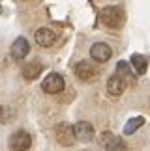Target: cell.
I'll return each instance as SVG.
<instances>
[{"label":"cell","mask_w":150,"mask_h":151,"mask_svg":"<svg viewBox=\"0 0 150 151\" xmlns=\"http://www.w3.org/2000/svg\"><path fill=\"white\" fill-rule=\"evenodd\" d=\"M101 146L105 147L107 151H120L124 149V144L120 142V138H117L111 132H103L101 134Z\"/></svg>","instance_id":"obj_12"},{"label":"cell","mask_w":150,"mask_h":151,"mask_svg":"<svg viewBox=\"0 0 150 151\" xmlns=\"http://www.w3.org/2000/svg\"><path fill=\"white\" fill-rule=\"evenodd\" d=\"M11 56L15 58V60H23V58L28 56V52H30V45L25 37H17L13 43H11Z\"/></svg>","instance_id":"obj_9"},{"label":"cell","mask_w":150,"mask_h":151,"mask_svg":"<svg viewBox=\"0 0 150 151\" xmlns=\"http://www.w3.org/2000/svg\"><path fill=\"white\" fill-rule=\"evenodd\" d=\"M55 136H56V142L60 146H66L70 147L75 144L77 140V134H75V127L70 125V123H58L55 127Z\"/></svg>","instance_id":"obj_2"},{"label":"cell","mask_w":150,"mask_h":151,"mask_svg":"<svg viewBox=\"0 0 150 151\" xmlns=\"http://www.w3.org/2000/svg\"><path fill=\"white\" fill-rule=\"evenodd\" d=\"M124 90H126V77H122L120 73L113 75V77L107 80V91L111 95L118 97V95L124 93Z\"/></svg>","instance_id":"obj_7"},{"label":"cell","mask_w":150,"mask_h":151,"mask_svg":"<svg viewBox=\"0 0 150 151\" xmlns=\"http://www.w3.org/2000/svg\"><path fill=\"white\" fill-rule=\"evenodd\" d=\"M64 86H66V80H64L62 75H58V73H49L47 77L43 78V82H42V90L45 91V93L55 95V93H60V91L64 90Z\"/></svg>","instance_id":"obj_3"},{"label":"cell","mask_w":150,"mask_h":151,"mask_svg":"<svg viewBox=\"0 0 150 151\" xmlns=\"http://www.w3.org/2000/svg\"><path fill=\"white\" fill-rule=\"evenodd\" d=\"M90 56H92V60H96V62H100V63H105V62L111 60L113 49L109 47L107 43H94V45H92V49H90Z\"/></svg>","instance_id":"obj_6"},{"label":"cell","mask_w":150,"mask_h":151,"mask_svg":"<svg viewBox=\"0 0 150 151\" xmlns=\"http://www.w3.org/2000/svg\"><path fill=\"white\" fill-rule=\"evenodd\" d=\"M42 71H43V65H42L39 62H28V63H25V65H23V69H21L23 77H25L26 80H36L39 75H42Z\"/></svg>","instance_id":"obj_11"},{"label":"cell","mask_w":150,"mask_h":151,"mask_svg":"<svg viewBox=\"0 0 150 151\" xmlns=\"http://www.w3.org/2000/svg\"><path fill=\"white\" fill-rule=\"evenodd\" d=\"M32 146V136L26 131H15L9 136V149L11 151H26Z\"/></svg>","instance_id":"obj_4"},{"label":"cell","mask_w":150,"mask_h":151,"mask_svg":"<svg viewBox=\"0 0 150 151\" xmlns=\"http://www.w3.org/2000/svg\"><path fill=\"white\" fill-rule=\"evenodd\" d=\"M117 73H120L122 77H128V75H130V63L120 60V62L117 63Z\"/></svg>","instance_id":"obj_16"},{"label":"cell","mask_w":150,"mask_h":151,"mask_svg":"<svg viewBox=\"0 0 150 151\" xmlns=\"http://www.w3.org/2000/svg\"><path fill=\"white\" fill-rule=\"evenodd\" d=\"M75 75H77V78L83 80V82H92V80L98 77V71L90 62L83 60V62H79L77 65H75Z\"/></svg>","instance_id":"obj_5"},{"label":"cell","mask_w":150,"mask_h":151,"mask_svg":"<svg viewBox=\"0 0 150 151\" xmlns=\"http://www.w3.org/2000/svg\"><path fill=\"white\" fill-rule=\"evenodd\" d=\"M0 13H2V6H0Z\"/></svg>","instance_id":"obj_17"},{"label":"cell","mask_w":150,"mask_h":151,"mask_svg":"<svg viewBox=\"0 0 150 151\" xmlns=\"http://www.w3.org/2000/svg\"><path fill=\"white\" fill-rule=\"evenodd\" d=\"M100 21L107 28H120L124 22V11L118 6H107L100 11Z\"/></svg>","instance_id":"obj_1"},{"label":"cell","mask_w":150,"mask_h":151,"mask_svg":"<svg viewBox=\"0 0 150 151\" xmlns=\"http://www.w3.org/2000/svg\"><path fill=\"white\" fill-rule=\"evenodd\" d=\"M34 41H36L39 47H51L56 41V34L51 30V28H38L36 34H34Z\"/></svg>","instance_id":"obj_8"},{"label":"cell","mask_w":150,"mask_h":151,"mask_svg":"<svg viewBox=\"0 0 150 151\" xmlns=\"http://www.w3.org/2000/svg\"><path fill=\"white\" fill-rule=\"evenodd\" d=\"M145 125V118L143 116H137V118H131V119H128V123H126V127H124V134H133V132L137 131V129H141V127Z\"/></svg>","instance_id":"obj_14"},{"label":"cell","mask_w":150,"mask_h":151,"mask_svg":"<svg viewBox=\"0 0 150 151\" xmlns=\"http://www.w3.org/2000/svg\"><path fill=\"white\" fill-rule=\"evenodd\" d=\"M75 127V134H77V140L81 142H90L94 138V127L88 121H77L73 125Z\"/></svg>","instance_id":"obj_10"},{"label":"cell","mask_w":150,"mask_h":151,"mask_svg":"<svg viewBox=\"0 0 150 151\" xmlns=\"http://www.w3.org/2000/svg\"><path fill=\"white\" fill-rule=\"evenodd\" d=\"M13 119V110L9 106H0V123H8Z\"/></svg>","instance_id":"obj_15"},{"label":"cell","mask_w":150,"mask_h":151,"mask_svg":"<svg viewBox=\"0 0 150 151\" xmlns=\"http://www.w3.org/2000/svg\"><path fill=\"white\" fill-rule=\"evenodd\" d=\"M130 63H131V67H133L135 75H145L146 69H148V60H146V56H143V54H133Z\"/></svg>","instance_id":"obj_13"}]
</instances>
